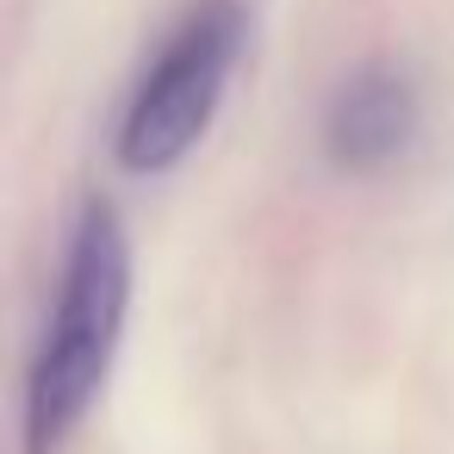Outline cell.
<instances>
[{
	"instance_id": "cell-1",
	"label": "cell",
	"mask_w": 454,
	"mask_h": 454,
	"mask_svg": "<svg viewBox=\"0 0 454 454\" xmlns=\"http://www.w3.org/2000/svg\"><path fill=\"white\" fill-rule=\"evenodd\" d=\"M131 286H137V255L125 218L106 200H88L69 231L57 299L44 311V336L26 367V417H20L26 454H63L94 417L125 342Z\"/></svg>"
},
{
	"instance_id": "cell-2",
	"label": "cell",
	"mask_w": 454,
	"mask_h": 454,
	"mask_svg": "<svg viewBox=\"0 0 454 454\" xmlns=\"http://www.w3.org/2000/svg\"><path fill=\"white\" fill-rule=\"evenodd\" d=\"M249 44V7L243 0H200L193 13L162 38V51L144 63L125 119H119V168L131 175H168L218 119L224 88Z\"/></svg>"
},
{
	"instance_id": "cell-3",
	"label": "cell",
	"mask_w": 454,
	"mask_h": 454,
	"mask_svg": "<svg viewBox=\"0 0 454 454\" xmlns=\"http://www.w3.org/2000/svg\"><path fill=\"white\" fill-rule=\"evenodd\" d=\"M417 131H423V100L398 63H361L355 75H342V88L324 106V156L342 175H380L404 162Z\"/></svg>"
}]
</instances>
